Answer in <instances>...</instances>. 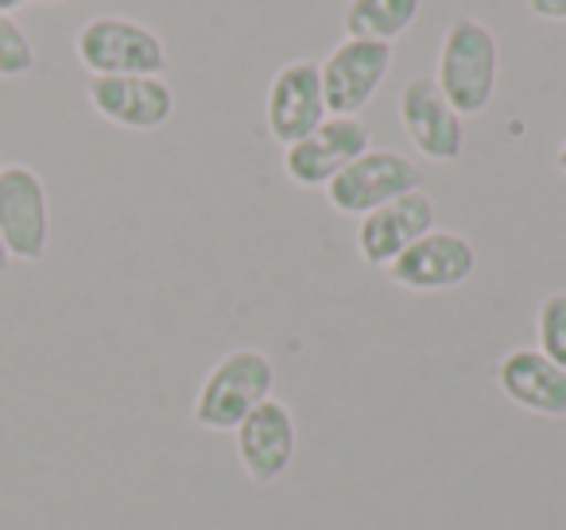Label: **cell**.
I'll return each mask as SVG.
<instances>
[{
    "label": "cell",
    "instance_id": "3",
    "mask_svg": "<svg viewBox=\"0 0 566 530\" xmlns=\"http://www.w3.org/2000/svg\"><path fill=\"white\" fill-rule=\"evenodd\" d=\"M74 51L94 78H159L167 71L164 40L128 17H94L82 24Z\"/></svg>",
    "mask_w": 566,
    "mask_h": 530
},
{
    "label": "cell",
    "instance_id": "11",
    "mask_svg": "<svg viewBox=\"0 0 566 530\" xmlns=\"http://www.w3.org/2000/svg\"><path fill=\"white\" fill-rule=\"evenodd\" d=\"M400 125L416 151L431 163H454L465 151V128L434 78H416L400 89Z\"/></svg>",
    "mask_w": 566,
    "mask_h": 530
},
{
    "label": "cell",
    "instance_id": "17",
    "mask_svg": "<svg viewBox=\"0 0 566 530\" xmlns=\"http://www.w3.org/2000/svg\"><path fill=\"white\" fill-rule=\"evenodd\" d=\"M35 71V47L12 17H0V78H24Z\"/></svg>",
    "mask_w": 566,
    "mask_h": 530
},
{
    "label": "cell",
    "instance_id": "2",
    "mask_svg": "<svg viewBox=\"0 0 566 530\" xmlns=\"http://www.w3.org/2000/svg\"><path fill=\"white\" fill-rule=\"evenodd\" d=\"M275 368L268 352L260 349H233L210 368L195 399V422L210 434L237 430L264 399H272Z\"/></svg>",
    "mask_w": 566,
    "mask_h": 530
},
{
    "label": "cell",
    "instance_id": "4",
    "mask_svg": "<svg viewBox=\"0 0 566 530\" xmlns=\"http://www.w3.org/2000/svg\"><path fill=\"white\" fill-rule=\"evenodd\" d=\"M326 117H331V109H326L323 94V66L315 59H295V63L280 66L264 102V120L272 140L292 148L303 136L315 132Z\"/></svg>",
    "mask_w": 566,
    "mask_h": 530
},
{
    "label": "cell",
    "instance_id": "20",
    "mask_svg": "<svg viewBox=\"0 0 566 530\" xmlns=\"http://www.w3.org/2000/svg\"><path fill=\"white\" fill-rule=\"evenodd\" d=\"M9 264H12V256H9V248H4V241H0V272H9Z\"/></svg>",
    "mask_w": 566,
    "mask_h": 530
},
{
    "label": "cell",
    "instance_id": "19",
    "mask_svg": "<svg viewBox=\"0 0 566 530\" xmlns=\"http://www.w3.org/2000/svg\"><path fill=\"white\" fill-rule=\"evenodd\" d=\"M28 0H0V17H12L17 9H24Z\"/></svg>",
    "mask_w": 566,
    "mask_h": 530
},
{
    "label": "cell",
    "instance_id": "16",
    "mask_svg": "<svg viewBox=\"0 0 566 530\" xmlns=\"http://www.w3.org/2000/svg\"><path fill=\"white\" fill-rule=\"evenodd\" d=\"M535 337H539V352L566 368V290H551L535 310Z\"/></svg>",
    "mask_w": 566,
    "mask_h": 530
},
{
    "label": "cell",
    "instance_id": "22",
    "mask_svg": "<svg viewBox=\"0 0 566 530\" xmlns=\"http://www.w3.org/2000/svg\"><path fill=\"white\" fill-rule=\"evenodd\" d=\"M35 4H63V0H35Z\"/></svg>",
    "mask_w": 566,
    "mask_h": 530
},
{
    "label": "cell",
    "instance_id": "9",
    "mask_svg": "<svg viewBox=\"0 0 566 530\" xmlns=\"http://www.w3.org/2000/svg\"><path fill=\"white\" fill-rule=\"evenodd\" d=\"M434 229V202L423 190H408V194L392 198L380 210L365 213L357 225V252L369 267H392L419 236Z\"/></svg>",
    "mask_w": 566,
    "mask_h": 530
},
{
    "label": "cell",
    "instance_id": "21",
    "mask_svg": "<svg viewBox=\"0 0 566 530\" xmlns=\"http://www.w3.org/2000/svg\"><path fill=\"white\" fill-rule=\"evenodd\" d=\"M555 163H558V171H563V174H566V140H563V148H558Z\"/></svg>",
    "mask_w": 566,
    "mask_h": 530
},
{
    "label": "cell",
    "instance_id": "6",
    "mask_svg": "<svg viewBox=\"0 0 566 530\" xmlns=\"http://www.w3.org/2000/svg\"><path fill=\"white\" fill-rule=\"evenodd\" d=\"M0 241L12 259H43L51 241L48 187L32 167H0Z\"/></svg>",
    "mask_w": 566,
    "mask_h": 530
},
{
    "label": "cell",
    "instance_id": "5",
    "mask_svg": "<svg viewBox=\"0 0 566 530\" xmlns=\"http://www.w3.org/2000/svg\"><path fill=\"white\" fill-rule=\"evenodd\" d=\"M369 151V128L361 117H326L311 136L283 148V171L295 187H331L354 159Z\"/></svg>",
    "mask_w": 566,
    "mask_h": 530
},
{
    "label": "cell",
    "instance_id": "12",
    "mask_svg": "<svg viewBox=\"0 0 566 530\" xmlns=\"http://www.w3.org/2000/svg\"><path fill=\"white\" fill-rule=\"evenodd\" d=\"M478 272V248L454 229H431L392 267V283L408 290H454Z\"/></svg>",
    "mask_w": 566,
    "mask_h": 530
},
{
    "label": "cell",
    "instance_id": "10",
    "mask_svg": "<svg viewBox=\"0 0 566 530\" xmlns=\"http://www.w3.org/2000/svg\"><path fill=\"white\" fill-rule=\"evenodd\" d=\"M237 434V457L241 468L249 473L252 484H275L295 460V445H300V430H295V414L280 399H264Z\"/></svg>",
    "mask_w": 566,
    "mask_h": 530
},
{
    "label": "cell",
    "instance_id": "15",
    "mask_svg": "<svg viewBox=\"0 0 566 530\" xmlns=\"http://www.w3.org/2000/svg\"><path fill=\"white\" fill-rule=\"evenodd\" d=\"M423 0H349L346 4V40L392 43L416 24Z\"/></svg>",
    "mask_w": 566,
    "mask_h": 530
},
{
    "label": "cell",
    "instance_id": "8",
    "mask_svg": "<svg viewBox=\"0 0 566 530\" xmlns=\"http://www.w3.org/2000/svg\"><path fill=\"white\" fill-rule=\"evenodd\" d=\"M408 190H419V167L400 151L369 148L326 187V198H331V205L338 213L365 218V213L380 210L385 202L408 194Z\"/></svg>",
    "mask_w": 566,
    "mask_h": 530
},
{
    "label": "cell",
    "instance_id": "14",
    "mask_svg": "<svg viewBox=\"0 0 566 530\" xmlns=\"http://www.w3.org/2000/svg\"><path fill=\"white\" fill-rule=\"evenodd\" d=\"M496 388L520 411L543 418H566V368L547 360L539 349H512L496 364Z\"/></svg>",
    "mask_w": 566,
    "mask_h": 530
},
{
    "label": "cell",
    "instance_id": "13",
    "mask_svg": "<svg viewBox=\"0 0 566 530\" xmlns=\"http://www.w3.org/2000/svg\"><path fill=\"white\" fill-rule=\"evenodd\" d=\"M86 97L97 117L128 132H156L171 120L175 94L159 78H90Z\"/></svg>",
    "mask_w": 566,
    "mask_h": 530
},
{
    "label": "cell",
    "instance_id": "1",
    "mask_svg": "<svg viewBox=\"0 0 566 530\" xmlns=\"http://www.w3.org/2000/svg\"><path fill=\"white\" fill-rule=\"evenodd\" d=\"M496 66H501L496 35L481 20L458 17L442 35L439 74H434L442 97L454 105L458 117H478L489 109L496 94Z\"/></svg>",
    "mask_w": 566,
    "mask_h": 530
},
{
    "label": "cell",
    "instance_id": "7",
    "mask_svg": "<svg viewBox=\"0 0 566 530\" xmlns=\"http://www.w3.org/2000/svg\"><path fill=\"white\" fill-rule=\"evenodd\" d=\"M318 66H323V94L331 117H357L392 71V43L342 40Z\"/></svg>",
    "mask_w": 566,
    "mask_h": 530
},
{
    "label": "cell",
    "instance_id": "18",
    "mask_svg": "<svg viewBox=\"0 0 566 530\" xmlns=\"http://www.w3.org/2000/svg\"><path fill=\"white\" fill-rule=\"evenodd\" d=\"M527 9L539 20H551V24H563L566 20V0H527Z\"/></svg>",
    "mask_w": 566,
    "mask_h": 530
}]
</instances>
